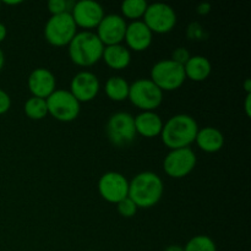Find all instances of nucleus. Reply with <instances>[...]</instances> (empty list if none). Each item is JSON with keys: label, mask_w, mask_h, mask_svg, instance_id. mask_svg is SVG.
I'll return each mask as SVG.
<instances>
[{"label": "nucleus", "mask_w": 251, "mask_h": 251, "mask_svg": "<svg viewBox=\"0 0 251 251\" xmlns=\"http://www.w3.org/2000/svg\"><path fill=\"white\" fill-rule=\"evenodd\" d=\"M190 53H189V50L186 48H176V50L173 51V54H172V60L176 61V63L180 64V65H185L186 61L190 59Z\"/></svg>", "instance_id": "27"}, {"label": "nucleus", "mask_w": 251, "mask_h": 251, "mask_svg": "<svg viewBox=\"0 0 251 251\" xmlns=\"http://www.w3.org/2000/svg\"><path fill=\"white\" fill-rule=\"evenodd\" d=\"M250 100H251V95H247V100H245V112H247L248 117H250V115H251Z\"/></svg>", "instance_id": "31"}, {"label": "nucleus", "mask_w": 251, "mask_h": 251, "mask_svg": "<svg viewBox=\"0 0 251 251\" xmlns=\"http://www.w3.org/2000/svg\"><path fill=\"white\" fill-rule=\"evenodd\" d=\"M117 207H118V212H119V215L126 218L134 217L137 212V206L135 205L134 201L129 198L124 199V200L120 201L119 203H117Z\"/></svg>", "instance_id": "26"}, {"label": "nucleus", "mask_w": 251, "mask_h": 251, "mask_svg": "<svg viewBox=\"0 0 251 251\" xmlns=\"http://www.w3.org/2000/svg\"><path fill=\"white\" fill-rule=\"evenodd\" d=\"M102 59L110 69L123 70L131 63V53L123 44H115V46L104 47Z\"/></svg>", "instance_id": "19"}, {"label": "nucleus", "mask_w": 251, "mask_h": 251, "mask_svg": "<svg viewBox=\"0 0 251 251\" xmlns=\"http://www.w3.org/2000/svg\"><path fill=\"white\" fill-rule=\"evenodd\" d=\"M48 114L63 123L74 122L78 117L81 103L71 95L70 91L55 90L46 100Z\"/></svg>", "instance_id": "7"}, {"label": "nucleus", "mask_w": 251, "mask_h": 251, "mask_svg": "<svg viewBox=\"0 0 251 251\" xmlns=\"http://www.w3.org/2000/svg\"><path fill=\"white\" fill-rule=\"evenodd\" d=\"M4 4H6V5H19V4H22V1H4Z\"/></svg>", "instance_id": "35"}, {"label": "nucleus", "mask_w": 251, "mask_h": 251, "mask_svg": "<svg viewBox=\"0 0 251 251\" xmlns=\"http://www.w3.org/2000/svg\"><path fill=\"white\" fill-rule=\"evenodd\" d=\"M105 131L109 141L117 147L127 146L134 141L137 135L134 117L126 112H118L110 115Z\"/></svg>", "instance_id": "8"}, {"label": "nucleus", "mask_w": 251, "mask_h": 251, "mask_svg": "<svg viewBox=\"0 0 251 251\" xmlns=\"http://www.w3.org/2000/svg\"><path fill=\"white\" fill-rule=\"evenodd\" d=\"M184 251H217V247L208 235H195L186 243Z\"/></svg>", "instance_id": "24"}, {"label": "nucleus", "mask_w": 251, "mask_h": 251, "mask_svg": "<svg viewBox=\"0 0 251 251\" xmlns=\"http://www.w3.org/2000/svg\"><path fill=\"white\" fill-rule=\"evenodd\" d=\"M163 181L153 172H141L129 181V196L137 208L156 206L163 196Z\"/></svg>", "instance_id": "2"}, {"label": "nucleus", "mask_w": 251, "mask_h": 251, "mask_svg": "<svg viewBox=\"0 0 251 251\" xmlns=\"http://www.w3.org/2000/svg\"><path fill=\"white\" fill-rule=\"evenodd\" d=\"M92 251H95V250H92Z\"/></svg>", "instance_id": "37"}, {"label": "nucleus", "mask_w": 251, "mask_h": 251, "mask_svg": "<svg viewBox=\"0 0 251 251\" xmlns=\"http://www.w3.org/2000/svg\"><path fill=\"white\" fill-rule=\"evenodd\" d=\"M150 80L162 91L178 90L185 82L184 66L176 63L172 59H164L154 64L151 69Z\"/></svg>", "instance_id": "4"}, {"label": "nucleus", "mask_w": 251, "mask_h": 251, "mask_svg": "<svg viewBox=\"0 0 251 251\" xmlns=\"http://www.w3.org/2000/svg\"><path fill=\"white\" fill-rule=\"evenodd\" d=\"M6 33H7L6 26H5L4 24H1V22H0V43H1V42L4 41L5 38H6Z\"/></svg>", "instance_id": "30"}, {"label": "nucleus", "mask_w": 251, "mask_h": 251, "mask_svg": "<svg viewBox=\"0 0 251 251\" xmlns=\"http://www.w3.org/2000/svg\"><path fill=\"white\" fill-rule=\"evenodd\" d=\"M195 142L202 151L207 153H215L222 150L225 145V136L217 127L206 126L199 129Z\"/></svg>", "instance_id": "18"}, {"label": "nucleus", "mask_w": 251, "mask_h": 251, "mask_svg": "<svg viewBox=\"0 0 251 251\" xmlns=\"http://www.w3.org/2000/svg\"><path fill=\"white\" fill-rule=\"evenodd\" d=\"M130 85L125 78L120 76H112L107 80L104 86V91L107 97L114 102H123L129 97Z\"/></svg>", "instance_id": "21"}, {"label": "nucleus", "mask_w": 251, "mask_h": 251, "mask_svg": "<svg viewBox=\"0 0 251 251\" xmlns=\"http://www.w3.org/2000/svg\"><path fill=\"white\" fill-rule=\"evenodd\" d=\"M4 63H5V56H4V53H2V50L0 49V71H1L2 66H4Z\"/></svg>", "instance_id": "34"}, {"label": "nucleus", "mask_w": 251, "mask_h": 251, "mask_svg": "<svg viewBox=\"0 0 251 251\" xmlns=\"http://www.w3.org/2000/svg\"><path fill=\"white\" fill-rule=\"evenodd\" d=\"M127 24L124 17L117 14L104 15L97 26V37L104 47L122 44L124 41Z\"/></svg>", "instance_id": "13"}, {"label": "nucleus", "mask_w": 251, "mask_h": 251, "mask_svg": "<svg viewBox=\"0 0 251 251\" xmlns=\"http://www.w3.org/2000/svg\"><path fill=\"white\" fill-rule=\"evenodd\" d=\"M29 92L33 97L47 100L56 90V80L54 74L46 68L34 69L27 80Z\"/></svg>", "instance_id": "15"}, {"label": "nucleus", "mask_w": 251, "mask_h": 251, "mask_svg": "<svg viewBox=\"0 0 251 251\" xmlns=\"http://www.w3.org/2000/svg\"><path fill=\"white\" fill-rule=\"evenodd\" d=\"M68 47L71 61L83 68L97 64L104 50V46L92 31L77 32Z\"/></svg>", "instance_id": "3"}, {"label": "nucleus", "mask_w": 251, "mask_h": 251, "mask_svg": "<svg viewBox=\"0 0 251 251\" xmlns=\"http://www.w3.org/2000/svg\"><path fill=\"white\" fill-rule=\"evenodd\" d=\"M24 110L25 114L32 120H41L48 115V108H47L46 100L33 97V96L26 100Z\"/></svg>", "instance_id": "22"}, {"label": "nucleus", "mask_w": 251, "mask_h": 251, "mask_svg": "<svg viewBox=\"0 0 251 251\" xmlns=\"http://www.w3.org/2000/svg\"><path fill=\"white\" fill-rule=\"evenodd\" d=\"M212 71V65L206 56L193 55L184 65V73L185 77L190 80L201 82L205 81Z\"/></svg>", "instance_id": "20"}, {"label": "nucleus", "mask_w": 251, "mask_h": 251, "mask_svg": "<svg viewBox=\"0 0 251 251\" xmlns=\"http://www.w3.org/2000/svg\"><path fill=\"white\" fill-rule=\"evenodd\" d=\"M77 33V26L70 12L51 15L44 26V37L47 42L54 47L69 46Z\"/></svg>", "instance_id": "6"}, {"label": "nucleus", "mask_w": 251, "mask_h": 251, "mask_svg": "<svg viewBox=\"0 0 251 251\" xmlns=\"http://www.w3.org/2000/svg\"><path fill=\"white\" fill-rule=\"evenodd\" d=\"M245 91H247V95H251V81L249 78L245 81Z\"/></svg>", "instance_id": "33"}, {"label": "nucleus", "mask_w": 251, "mask_h": 251, "mask_svg": "<svg viewBox=\"0 0 251 251\" xmlns=\"http://www.w3.org/2000/svg\"><path fill=\"white\" fill-rule=\"evenodd\" d=\"M98 191L107 202L119 203L129 196V180L118 172H107L98 181Z\"/></svg>", "instance_id": "11"}, {"label": "nucleus", "mask_w": 251, "mask_h": 251, "mask_svg": "<svg viewBox=\"0 0 251 251\" xmlns=\"http://www.w3.org/2000/svg\"><path fill=\"white\" fill-rule=\"evenodd\" d=\"M10 107H11V98L4 90L0 88V115L9 112Z\"/></svg>", "instance_id": "28"}, {"label": "nucleus", "mask_w": 251, "mask_h": 251, "mask_svg": "<svg viewBox=\"0 0 251 251\" xmlns=\"http://www.w3.org/2000/svg\"><path fill=\"white\" fill-rule=\"evenodd\" d=\"M196 162V154L190 147L171 150L163 159V169L171 178L180 179L194 171Z\"/></svg>", "instance_id": "10"}, {"label": "nucleus", "mask_w": 251, "mask_h": 251, "mask_svg": "<svg viewBox=\"0 0 251 251\" xmlns=\"http://www.w3.org/2000/svg\"><path fill=\"white\" fill-rule=\"evenodd\" d=\"M164 251H184V248L180 245H169L164 249Z\"/></svg>", "instance_id": "32"}, {"label": "nucleus", "mask_w": 251, "mask_h": 251, "mask_svg": "<svg viewBox=\"0 0 251 251\" xmlns=\"http://www.w3.org/2000/svg\"><path fill=\"white\" fill-rule=\"evenodd\" d=\"M142 21L152 33H168L176 27V14L171 5L164 2H153L149 4Z\"/></svg>", "instance_id": "9"}, {"label": "nucleus", "mask_w": 251, "mask_h": 251, "mask_svg": "<svg viewBox=\"0 0 251 251\" xmlns=\"http://www.w3.org/2000/svg\"><path fill=\"white\" fill-rule=\"evenodd\" d=\"M127 100L142 112H154L163 102V92L150 78H139L130 85Z\"/></svg>", "instance_id": "5"}, {"label": "nucleus", "mask_w": 251, "mask_h": 251, "mask_svg": "<svg viewBox=\"0 0 251 251\" xmlns=\"http://www.w3.org/2000/svg\"><path fill=\"white\" fill-rule=\"evenodd\" d=\"M199 131L196 120L189 114H176L169 118L161 132V139L169 150L190 147Z\"/></svg>", "instance_id": "1"}, {"label": "nucleus", "mask_w": 251, "mask_h": 251, "mask_svg": "<svg viewBox=\"0 0 251 251\" xmlns=\"http://www.w3.org/2000/svg\"><path fill=\"white\" fill-rule=\"evenodd\" d=\"M70 15L76 26L85 31H90L92 28H97L104 17V10L100 2L93 0H80L74 4Z\"/></svg>", "instance_id": "12"}, {"label": "nucleus", "mask_w": 251, "mask_h": 251, "mask_svg": "<svg viewBox=\"0 0 251 251\" xmlns=\"http://www.w3.org/2000/svg\"><path fill=\"white\" fill-rule=\"evenodd\" d=\"M153 33L144 21H132L127 25L124 41L126 42V48L134 51H144L152 44Z\"/></svg>", "instance_id": "16"}, {"label": "nucleus", "mask_w": 251, "mask_h": 251, "mask_svg": "<svg viewBox=\"0 0 251 251\" xmlns=\"http://www.w3.org/2000/svg\"><path fill=\"white\" fill-rule=\"evenodd\" d=\"M136 134L152 139L159 136L163 129V120L156 112H141L134 118Z\"/></svg>", "instance_id": "17"}, {"label": "nucleus", "mask_w": 251, "mask_h": 251, "mask_svg": "<svg viewBox=\"0 0 251 251\" xmlns=\"http://www.w3.org/2000/svg\"><path fill=\"white\" fill-rule=\"evenodd\" d=\"M210 10H211V6H210V4H207V2L200 4V5H199V7H198V12L200 15L208 14V12H210Z\"/></svg>", "instance_id": "29"}, {"label": "nucleus", "mask_w": 251, "mask_h": 251, "mask_svg": "<svg viewBox=\"0 0 251 251\" xmlns=\"http://www.w3.org/2000/svg\"><path fill=\"white\" fill-rule=\"evenodd\" d=\"M100 83L97 76L91 71H80L70 82V92L80 103L91 102L97 97Z\"/></svg>", "instance_id": "14"}, {"label": "nucleus", "mask_w": 251, "mask_h": 251, "mask_svg": "<svg viewBox=\"0 0 251 251\" xmlns=\"http://www.w3.org/2000/svg\"><path fill=\"white\" fill-rule=\"evenodd\" d=\"M75 2L68 1V0H50V1H48L47 6H48L49 12L51 15H60L65 14V12H70Z\"/></svg>", "instance_id": "25"}, {"label": "nucleus", "mask_w": 251, "mask_h": 251, "mask_svg": "<svg viewBox=\"0 0 251 251\" xmlns=\"http://www.w3.org/2000/svg\"><path fill=\"white\" fill-rule=\"evenodd\" d=\"M0 6H1V2H0Z\"/></svg>", "instance_id": "36"}, {"label": "nucleus", "mask_w": 251, "mask_h": 251, "mask_svg": "<svg viewBox=\"0 0 251 251\" xmlns=\"http://www.w3.org/2000/svg\"><path fill=\"white\" fill-rule=\"evenodd\" d=\"M147 1L145 0H125L122 4V14L125 19H130L132 21H139L141 17H144L146 12Z\"/></svg>", "instance_id": "23"}]
</instances>
